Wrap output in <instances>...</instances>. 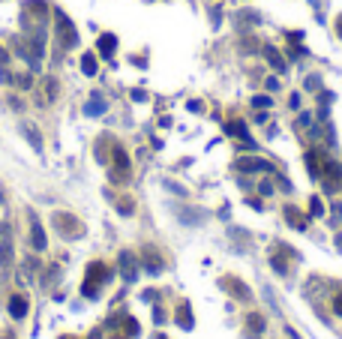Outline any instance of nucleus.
Listing matches in <instances>:
<instances>
[{"instance_id":"22","label":"nucleus","mask_w":342,"mask_h":339,"mask_svg":"<svg viewBox=\"0 0 342 339\" xmlns=\"http://www.w3.org/2000/svg\"><path fill=\"white\" fill-rule=\"evenodd\" d=\"M309 213H312V216H324V201H321L318 195L309 198Z\"/></svg>"},{"instance_id":"12","label":"nucleus","mask_w":342,"mask_h":339,"mask_svg":"<svg viewBox=\"0 0 342 339\" xmlns=\"http://www.w3.org/2000/svg\"><path fill=\"white\" fill-rule=\"evenodd\" d=\"M285 222H288V225H294L297 231H306V216H303L297 207H291V204L285 207Z\"/></svg>"},{"instance_id":"8","label":"nucleus","mask_w":342,"mask_h":339,"mask_svg":"<svg viewBox=\"0 0 342 339\" xmlns=\"http://www.w3.org/2000/svg\"><path fill=\"white\" fill-rule=\"evenodd\" d=\"M219 285H222V288H225L228 294H234L237 300H249V297H252V291H249V288H246V285H243L240 279H234V276H225V279H222Z\"/></svg>"},{"instance_id":"25","label":"nucleus","mask_w":342,"mask_h":339,"mask_svg":"<svg viewBox=\"0 0 342 339\" xmlns=\"http://www.w3.org/2000/svg\"><path fill=\"white\" fill-rule=\"evenodd\" d=\"M270 102H273L270 96H255V99H252V105H255V108H270Z\"/></svg>"},{"instance_id":"10","label":"nucleus","mask_w":342,"mask_h":339,"mask_svg":"<svg viewBox=\"0 0 342 339\" xmlns=\"http://www.w3.org/2000/svg\"><path fill=\"white\" fill-rule=\"evenodd\" d=\"M225 132H228V135H237V138L243 141V147H249V150L255 147V141L246 135V123H240V120H231V123H225Z\"/></svg>"},{"instance_id":"16","label":"nucleus","mask_w":342,"mask_h":339,"mask_svg":"<svg viewBox=\"0 0 342 339\" xmlns=\"http://www.w3.org/2000/svg\"><path fill=\"white\" fill-rule=\"evenodd\" d=\"M105 111V99L99 96V93H93V99L84 105V114H90V117H96V114H102Z\"/></svg>"},{"instance_id":"30","label":"nucleus","mask_w":342,"mask_h":339,"mask_svg":"<svg viewBox=\"0 0 342 339\" xmlns=\"http://www.w3.org/2000/svg\"><path fill=\"white\" fill-rule=\"evenodd\" d=\"M336 33H339V39H342V15L336 18Z\"/></svg>"},{"instance_id":"19","label":"nucleus","mask_w":342,"mask_h":339,"mask_svg":"<svg viewBox=\"0 0 342 339\" xmlns=\"http://www.w3.org/2000/svg\"><path fill=\"white\" fill-rule=\"evenodd\" d=\"M9 264H12V243H9V240H3V246H0V267L6 270Z\"/></svg>"},{"instance_id":"5","label":"nucleus","mask_w":342,"mask_h":339,"mask_svg":"<svg viewBox=\"0 0 342 339\" xmlns=\"http://www.w3.org/2000/svg\"><path fill=\"white\" fill-rule=\"evenodd\" d=\"M111 180L114 183H126L129 180V156L117 144L111 147Z\"/></svg>"},{"instance_id":"11","label":"nucleus","mask_w":342,"mask_h":339,"mask_svg":"<svg viewBox=\"0 0 342 339\" xmlns=\"http://www.w3.org/2000/svg\"><path fill=\"white\" fill-rule=\"evenodd\" d=\"M264 57H267V63L273 66V72H285V69H288V66H285V57H282L273 45H267V48H264Z\"/></svg>"},{"instance_id":"4","label":"nucleus","mask_w":342,"mask_h":339,"mask_svg":"<svg viewBox=\"0 0 342 339\" xmlns=\"http://www.w3.org/2000/svg\"><path fill=\"white\" fill-rule=\"evenodd\" d=\"M51 225L66 237V240H72V237H81L84 234V228H81V222L72 216V213H54L51 216Z\"/></svg>"},{"instance_id":"9","label":"nucleus","mask_w":342,"mask_h":339,"mask_svg":"<svg viewBox=\"0 0 342 339\" xmlns=\"http://www.w3.org/2000/svg\"><path fill=\"white\" fill-rule=\"evenodd\" d=\"M237 168L240 171H273V165L267 162V159H255V156H243V159H237Z\"/></svg>"},{"instance_id":"27","label":"nucleus","mask_w":342,"mask_h":339,"mask_svg":"<svg viewBox=\"0 0 342 339\" xmlns=\"http://www.w3.org/2000/svg\"><path fill=\"white\" fill-rule=\"evenodd\" d=\"M306 87H309V90H315V87H318V78H315V75H309V78H306Z\"/></svg>"},{"instance_id":"26","label":"nucleus","mask_w":342,"mask_h":339,"mask_svg":"<svg viewBox=\"0 0 342 339\" xmlns=\"http://www.w3.org/2000/svg\"><path fill=\"white\" fill-rule=\"evenodd\" d=\"M333 312H336V315H342V294H336V297H333Z\"/></svg>"},{"instance_id":"2","label":"nucleus","mask_w":342,"mask_h":339,"mask_svg":"<svg viewBox=\"0 0 342 339\" xmlns=\"http://www.w3.org/2000/svg\"><path fill=\"white\" fill-rule=\"evenodd\" d=\"M108 279V267L105 264H99V261H93V264H87V276H84V285H81V294L84 297H99V291H102V282Z\"/></svg>"},{"instance_id":"7","label":"nucleus","mask_w":342,"mask_h":339,"mask_svg":"<svg viewBox=\"0 0 342 339\" xmlns=\"http://www.w3.org/2000/svg\"><path fill=\"white\" fill-rule=\"evenodd\" d=\"M120 273H123V282H135L138 279V264H135L132 252H120Z\"/></svg>"},{"instance_id":"29","label":"nucleus","mask_w":342,"mask_h":339,"mask_svg":"<svg viewBox=\"0 0 342 339\" xmlns=\"http://www.w3.org/2000/svg\"><path fill=\"white\" fill-rule=\"evenodd\" d=\"M285 333H288V339H300V336H297V330H294V327H285Z\"/></svg>"},{"instance_id":"24","label":"nucleus","mask_w":342,"mask_h":339,"mask_svg":"<svg viewBox=\"0 0 342 339\" xmlns=\"http://www.w3.org/2000/svg\"><path fill=\"white\" fill-rule=\"evenodd\" d=\"M270 264H273V270H276V273H282V276L288 273V264L282 261V255H273V258H270Z\"/></svg>"},{"instance_id":"23","label":"nucleus","mask_w":342,"mask_h":339,"mask_svg":"<svg viewBox=\"0 0 342 339\" xmlns=\"http://www.w3.org/2000/svg\"><path fill=\"white\" fill-rule=\"evenodd\" d=\"M24 135L30 138V144H33V150H42V141H39V132H36L33 126H24Z\"/></svg>"},{"instance_id":"6","label":"nucleus","mask_w":342,"mask_h":339,"mask_svg":"<svg viewBox=\"0 0 342 339\" xmlns=\"http://www.w3.org/2000/svg\"><path fill=\"white\" fill-rule=\"evenodd\" d=\"M27 222H30V246L36 249V252H42L45 246H48V237H45V228H42V222H39V216L30 210L27 213Z\"/></svg>"},{"instance_id":"31","label":"nucleus","mask_w":342,"mask_h":339,"mask_svg":"<svg viewBox=\"0 0 342 339\" xmlns=\"http://www.w3.org/2000/svg\"><path fill=\"white\" fill-rule=\"evenodd\" d=\"M336 249H339V252H342V234H339V237H336Z\"/></svg>"},{"instance_id":"14","label":"nucleus","mask_w":342,"mask_h":339,"mask_svg":"<svg viewBox=\"0 0 342 339\" xmlns=\"http://www.w3.org/2000/svg\"><path fill=\"white\" fill-rule=\"evenodd\" d=\"M114 48H117L114 33H102V36H99V54H102V57H111V54H114Z\"/></svg>"},{"instance_id":"18","label":"nucleus","mask_w":342,"mask_h":339,"mask_svg":"<svg viewBox=\"0 0 342 339\" xmlns=\"http://www.w3.org/2000/svg\"><path fill=\"white\" fill-rule=\"evenodd\" d=\"M144 270H147V273H159V270H162V261H159L153 252H144Z\"/></svg>"},{"instance_id":"13","label":"nucleus","mask_w":342,"mask_h":339,"mask_svg":"<svg viewBox=\"0 0 342 339\" xmlns=\"http://www.w3.org/2000/svg\"><path fill=\"white\" fill-rule=\"evenodd\" d=\"M9 315H12V318H24V315H27V297L12 294V297H9Z\"/></svg>"},{"instance_id":"21","label":"nucleus","mask_w":342,"mask_h":339,"mask_svg":"<svg viewBox=\"0 0 342 339\" xmlns=\"http://www.w3.org/2000/svg\"><path fill=\"white\" fill-rule=\"evenodd\" d=\"M246 324H249V330H252V333H261V330H264V318H261V315H255V312H252V315H246Z\"/></svg>"},{"instance_id":"17","label":"nucleus","mask_w":342,"mask_h":339,"mask_svg":"<svg viewBox=\"0 0 342 339\" xmlns=\"http://www.w3.org/2000/svg\"><path fill=\"white\" fill-rule=\"evenodd\" d=\"M54 96H57V81H54V78H45V81H42V99H39V102L45 105V102L54 99Z\"/></svg>"},{"instance_id":"20","label":"nucleus","mask_w":342,"mask_h":339,"mask_svg":"<svg viewBox=\"0 0 342 339\" xmlns=\"http://www.w3.org/2000/svg\"><path fill=\"white\" fill-rule=\"evenodd\" d=\"M81 69H84V75H96V57L93 54H84L81 57Z\"/></svg>"},{"instance_id":"1","label":"nucleus","mask_w":342,"mask_h":339,"mask_svg":"<svg viewBox=\"0 0 342 339\" xmlns=\"http://www.w3.org/2000/svg\"><path fill=\"white\" fill-rule=\"evenodd\" d=\"M306 168H309V174H312L315 180H321V186H324L327 192L342 189V165L336 159L324 156L321 150H309V153H306Z\"/></svg>"},{"instance_id":"3","label":"nucleus","mask_w":342,"mask_h":339,"mask_svg":"<svg viewBox=\"0 0 342 339\" xmlns=\"http://www.w3.org/2000/svg\"><path fill=\"white\" fill-rule=\"evenodd\" d=\"M54 36H57V42H60V48H72L75 42H78V33H75V24L60 12V9H54Z\"/></svg>"},{"instance_id":"15","label":"nucleus","mask_w":342,"mask_h":339,"mask_svg":"<svg viewBox=\"0 0 342 339\" xmlns=\"http://www.w3.org/2000/svg\"><path fill=\"white\" fill-rule=\"evenodd\" d=\"M174 318H177V324H180L183 330H192V312H189V303H180Z\"/></svg>"},{"instance_id":"28","label":"nucleus","mask_w":342,"mask_h":339,"mask_svg":"<svg viewBox=\"0 0 342 339\" xmlns=\"http://www.w3.org/2000/svg\"><path fill=\"white\" fill-rule=\"evenodd\" d=\"M258 189H261V195H270V192H273V186H270V183H267V180H264V183H261V186H258Z\"/></svg>"}]
</instances>
